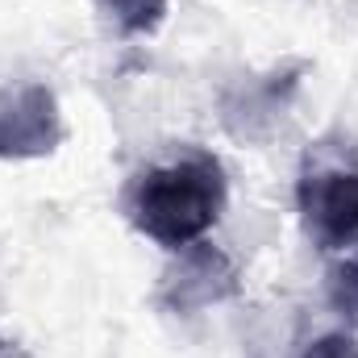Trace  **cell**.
Here are the masks:
<instances>
[{
    "label": "cell",
    "instance_id": "cell-1",
    "mask_svg": "<svg viewBox=\"0 0 358 358\" xmlns=\"http://www.w3.org/2000/svg\"><path fill=\"white\" fill-rule=\"evenodd\" d=\"M229 183L221 163L208 150H187L171 163L142 171L129 192V221L138 234L159 242L163 250H183L200 242L225 213Z\"/></svg>",
    "mask_w": 358,
    "mask_h": 358
},
{
    "label": "cell",
    "instance_id": "cell-2",
    "mask_svg": "<svg viewBox=\"0 0 358 358\" xmlns=\"http://www.w3.org/2000/svg\"><path fill=\"white\" fill-rule=\"evenodd\" d=\"M296 208L317 250H346L358 242V163L313 150L296 183Z\"/></svg>",
    "mask_w": 358,
    "mask_h": 358
},
{
    "label": "cell",
    "instance_id": "cell-3",
    "mask_svg": "<svg viewBox=\"0 0 358 358\" xmlns=\"http://www.w3.org/2000/svg\"><path fill=\"white\" fill-rule=\"evenodd\" d=\"M176 255L179 259L167 267L163 283H159V304L167 313H200L208 304L238 296L242 275L234 267V259L225 250H217L213 242H192Z\"/></svg>",
    "mask_w": 358,
    "mask_h": 358
},
{
    "label": "cell",
    "instance_id": "cell-4",
    "mask_svg": "<svg viewBox=\"0 0 358 358\" xmlns=\"http://www.w3.org/2000/svg\"><path fill=\"white\" fill-rule=\"evenodd\" d=\"M63 134L59 100L46 84L0 88V159H46Z\"/></svg>",
    "mask_w": 358,
    "mask_h": 358
},
{
    "label": "cell",
    "instance_id": "cell-5",
    "mask_svg": "<svg viewBox=\"0 0 358 358\" xmlns=\"http://www.w3.org/2000/svg\"><path fill=\"white\" fill-rule=\"evenodd\" d=\"M304 76V63H292L283 71H271V76H255L246 84H234L221 100V121L225 129L238 138V142H267L271 134L279 129L287 104H292V92L296 80Z\"/></svg>",
    "mask_w": 358,
    "mask_h": 358
},
{
    "label": "cell",
    "instance_id": "cell-6",
    "mask_svg": "<svg viewBox=\"0 0 358 358\" xmlns=\"http://www.w3.org/2000/svg\"><path fill=\"white\" fill-rule=\"evenodd\" d=\"M329 304H334L350 325H358V242H355V250H346V255L329 267Z\"/></svg>",
    "mask_w": 358,
    "mask_h": 358
},
{
    "label": "cell",
    "instance_id": "cell-7",
    "mask_svg": "<svg viewBox=\"0 0 358 358\" xmlns=\"http://www.w3.org/2000/svg\"><path fill=\"white\" fill-rule=\"evenodd\" d=\"M125 34H155L167 17V0H100Z\"/></svg>",
    "mask_w": 358,
    "mask_h": 358
},
{
    "label": "cell",
    "instance_id": "cell-8",
    "mask_svg": "<svg viewBox=\"0 0 358 358\" xmlns=\"http://www.w3.org/2000/svg\"><path fill=\"white\" fill-rule=\"evenodd\" d=\"M300 358H358V338H350V334H325Z\"/></svg>",
    "mask_w": 358,
    "mask_h": 358
}]
</instances>
